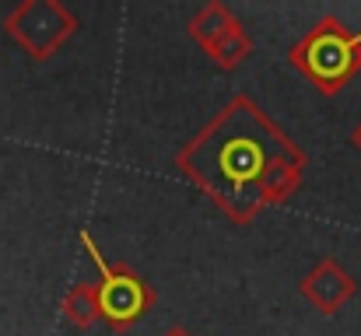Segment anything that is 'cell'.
<instances>
[{
	"label": "cell",
	"instance_id": "6da1fadb",
	"mask_svg": "<svg viewBox=\"0 0 361 336\" xmlns=\"http://www.w3.org/2000/svg\"><path fill=\"white\" fill-rule=\"evenodd\" d=\"M176 168L232 224H252L298 193L305 151L249 95H232L176 151Z\"/></svg>",
	"mask_w": 361,
	"mask_h": 336
},
{
	"label": "cell",
	"instance_id": "7a4b0ae2",
	"mask_svg": "<svg viewBox=\"0 0 361 336\" xmlns=\"http://www.w3.org/2000/svg\"><path fill=\"white\" fill-rule=\"evenodd\" d=\"M288 60L309 85H316V92L341 95L361 70V32L348 28L337 14H330L291 46Z\"/></svg>",
	"mask_w": 361,
	"mask_h": 336
},
{
	"label": "cell",
	"instance_id": "3957f363",
	"mask_svg": "<svg viewBox=\"0 0 361 336\" xmlns=\"http://www.w3.org/2000/svg\"><path fill=\"white\" fill-rule=\"evenodd\" d=\"M81 245L99 270L95 287H99V316L106 319V326H113L116 333L137 326L154 309V287L130 263H109L95 245L92 231H81Z\"/></svg>",
	"mask_w": 361,
	"mask_h": 336
},
{
	"label": "cell",
	"instance_id": "277c9868",
	"mask_svg": "<svg viewBox=\"0 0 361 336\" xmlns=\"http://www.w3.org/2000/svg\"><path fill=\"white\" fill-rule=\"evenodd\" d=\"M7 39L35 63L56 56L78 32V14L60 0H21L4 14Z\"/></svg>",
	"mask_w": 361,
	"mask_h": 336
},
{
	"label": "cell",
	"instance_id": "5b68a950",
	"mask_svg": "<svg viewBox=\"0 0 361 336\" xmlns=\"http://www.w3.org/2000/svg\"><path fill=\"white\" fill-rule=\"evenodd\" d=\"M355 291H358L355 277H351V273L344 270V263L334 259V256H323V259L298 280V294H302L316 312H323V316H337V312L355 298Z\"/></svg>",
	"mask_w": 361,
	"mask_h": 336
},
{
	"label": "cell",
	"instance_id": "8992f818",
	"mask_svg": "<svg viewBox=\"0 0 361 336\" xmlns=\"http://www.w3.org/2000/svg\"><path fill=\"white\" fill-rule=\"evenodd\" d=\"M235 25H239V18L232 14V7L221 4V0H211V4H204V7L186 21V35L207 53V49H211L218 39H225Z\"/></svg>",
	"mask_w": 361,
	"mask_h": 336
},
{
	"label": "cell",
	"instance_id": "52a82bcc",
	"mask_svg": "<svg viewBox=\"0 0 361 336\" xmlns=\"http://www.w3.org/2000/svg\"><path fill=\"white\" fill-rule=\"evenodd\" d=\"M60 309H63V319L74 330H92L102 319L99 316V287H95V280L71 284L67 294H63V301H60Z\"/></svg>",
	"mask_w": 361,
	"mask_h": 336
},
{
	"label": "cell",
	"instance_id": "ba28073f",
	"mask_svg": "<svg viewBox=\"0 0 361 336\" xmlns=\"http://www.w3.org/2000/svg\"><path fill=\"white\" fill-rule=\"evenodd\" d=\"M249 53H252V39H249V32L242 28V21L225 39H218V42L207 49V56H211V63H214L218 70H235V67H242Z\"/></svg>",
	"mask_w": 361,
	"mask_h": 336
},
{
	"label": "cell",
	"instance_id": "9c48e42d",
	"mask_svg": "<svg viewBox=\"0 0 361 336\" xmlns=\"http://www.w3.org/2000/svg\"><path fill=\"white\" fill-rule=\"evenodd\" d=\"M161 336H193V333H190V330H183V326H169Z\"/></svg>",
	"mask_w": 361,
	"mask_h": 336
},
{
	"label": "cell",
	"instance_id": "30bf717a",
	"mask_svg": "<svg viewBox=\"0 0 361 336\" xmlns=\"http://www.w3.org/2000/svg\"><path fill=\"white\" fill-rule=\"evenodd\" d=\"M351 144H355V151H361V123L355 126V133H351Z\"/></svg>",
	"mask_w": 361,
	"mask_h": 336
}]
</instances>
